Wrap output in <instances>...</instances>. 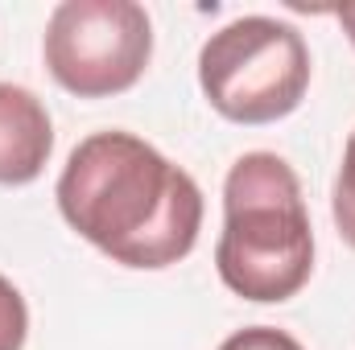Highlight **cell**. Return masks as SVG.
<instances>
[{"label": "cell", "mask_w": 355, "mask_h": 350, "mask_svg": "<svg viewBox=\"0 0 355 350\" xmlns=\"http://www.w3.org/2000/svg\"><path fill=\"white\" fill-rule=\"evenodd\" d=\"M46 71L79 99L137 87L153 58V21L137 0H62L46 21Z\"/></svg>", "instance_id": "cell-4"}, {"label": "cell", "mask_w": 355, "mask_h": 350, "mask_svg": "<svg viewBox=\"0 0 355 350\" xmlns=\"http://www.w3.org/2000/svg\"><path fill=\"white\" fill-rule=\"evenodd\" d=\"M335 21L343 25V33L352 37V46H355V4H347V8H339V12H335Z\"/></svg>", "instance_id": "cell-9"}, {"label": "cell", "mask_w": 355, "mask_h": 350, "mask_svg": "<svg viewBox=\"0 0 355 350\" xmlns=\"http://www.w3.org/2000/svg\"><path fill=\"white\" fill-rule=\"evenodd\" d=\"M219 350H302V342L277 326H248V330H236L232 338H223Z\"/></svg>", "instance_id": "cell-8"}, {"label": "cell", "mask_w": 355, "mask_h": 350, "mask_svg": "<svg viewBox=\"0 0 355 350\" xmlns=\"http://www.w3.org/2000/svg\"><path fill=\"white\" fill-rule=\"evenodd\" d=\"M331 214H335V227L343 235V243L355 248V132L343 149V165L335 177V194H331Z\"/></svg>", "instance_id": "cell-6"}, {"label": "cell", "mask_w": 355, "mask_h": 350, "mask_svg": "<svg viewBox=\"0 0 355 350\" xmlns=\"http://www.w3.org/2000/svg\"><path fill=\"white\" fill-rule=\"evenodd\" d=\"M198 87L232 124H277L310 87L306 37L277 17H236L202 42Z\"/></svg>", "instance_id": "cell-3"}, {"label": "cell", "mask_w": 355, "mask_h": 350, "mask_svg": "<svg viewBox=\"0 0 355 350\" xmlns=\"http://www.w3.org/2000/svg\"><path fill=\"white\" fill-rule=\"evenodd\" d=\"M58 210L91 248L124 268H170L202 231L198 181L132 132H91L58 177Z\"/></svg>", "instance_id": "cell-1"}, {"label": "cell", "mask_w": 355, "mask_h": 350, "mask_svg": "<svg viewBox=\"0 0 355 350\" xmlns=\"http://www.w3.org/2000/svg\"><path fill=\"white\" fill-rule=\"evenodd\" d=\"M29 338V309H25V297L21 288L0 276V350H21Z\"/></svg>", "instance_id": "cell-7"}, {"label": "cell", "mask_w": 355, "mask_h": 350, "mask_svg": "<svg viewBox=\"0 0 355 350\" xmlns=\"http://www.w3.org/2000/svg\"><path fill=\"white\" fill-rule=\"evenodd\" d=\"M219 280L257 305L289 301L314 272V231L302 181L277 153H244L223 181Z\"/></svg>", "instance_id": "cell-2"}, {"label": "cell", "mask_w": 355, "mask_h": 350, "mask_svg": "<svg viewBox=\"0 0 355 350\" xmlns=\"http://www.w3.org/2000/svg\"><path fill=\"white\" fill-rule=\"evenodd\" d=\"M54 153V124L29 87L0 83V185L37 181Z\"/></svg>", "instance_id": "cell-5"}]
</instances>
